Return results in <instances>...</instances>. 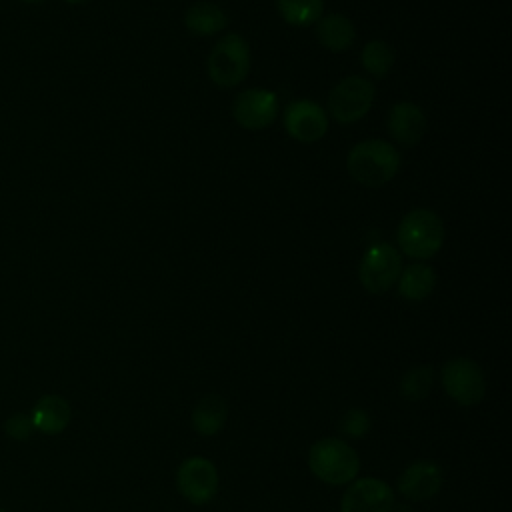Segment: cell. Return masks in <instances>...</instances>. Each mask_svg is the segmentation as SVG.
Masks as SVG:
<instances>
[{
    "instance_id": "obj_26",
    "label": "cell",
    "mask_w": 512,
    "mask_h": 512,
    "mask_svg": "<svg viewBox=\"0 0 512 512\" xmlns=\"http://www.w3.org/2000/svg\"><path fill=\"white\" fill-rule=\"evenodd\" d=\"M0 512H10L8 508H4V506H0Z\"/></svg>"
},
{
    "instance_id": "obj_6",
    "label": "cell",
    "mask_w": 512,
    "mask_h": 512,
    "mask_svg": "<svg viewBox=\"0 0 512 512\" xmlns=\"http://www.w3.org/2000/svg\"><path fill=\"white\" fill-rule=\"evenodd\" d=\"M440 382L444 392L460 406H476L484 400L486 378L472 358H452L442 366Z\"/></svg>"
},
{
    "instance_id": "obj_21",
    "label": "cell",
    "mask_w": 512,
    "mask_h": 512,
    "mask_svg": "<svg viewBox=\"0 0 512 512\" xmlns=\"http://www.w3.org/2000/svg\"><path fill=\"white\" fill-rule=\"evenodd\" d=\"M432 384H434L432 366H428V364L414 366L402 376L400 394L410 402H418V400H424L430 394Z\"/></svg>"
},
{
    "instance_id": "obj_5",
    "label": "cell",
    "mask_w": 512,
    "mask_h": 512,
    "mask_svg": "<svg viewBox=\"0 0 512 512\" xmlns=\"http://www.w3.org/2000/svg\"><path fill=\"white\" fill-rule=\"evenodd\" d=\"M400 272H402V256L388 242L370 244L366 248V252L360 260V268H358L360 284L370 294L388 292L396 284Z\"/></svg>"
},
{
    "instance_id": "obj_12",
    "label": "cell",
    "mask_w": 512,
    "mask_h": 512,
    "mask_svg": "<svg viewBox=\"0 0 512 512\" xmlns=\"http://www.w3.org/2000/svg\"><path fill=\"white\" fill-rule=\"evenodd\" d=\"M442 468L434 460H416L398 476V492L412 502L434 498L442 488Z\"/></svg>"
},
{
    "instance_id": "obj_20",
    "label": "cell",
    "mask_w": 512,
    "mask_h": 512,
    "mask_svg": "<svg viewBox=\"0 0 512 512\" xmlns=\"http://www.w3.org/2000/svg\"><path fill=\"white\" fill-rule=\"evenodd\" d=\"M360 60H362V66L366 72H370L374 78H384L390 72V68L394 66L396 54L388 42L372 40L362 48Z\"/></svg>"
},
{
    "instance_id": "obj_16",
    "label": "cell",
    "mask_w": 512,
    "mask_h": 512,
    "mask_svg": "<svg viewBox=\"0 0 512 512\" xmlns=\"http://www.w3.org/2000/svg\"><path fill=\"white\" fill-rule=\"evenodd\" d=\"M316 38L324 48L332 52H344L352 46L356 30L350 18L342 14H328L316 22Z\"/></svg>"
},
{
    "instance_id": "obj_4",
    "label": "cell",
    "mask_w": 512,
    "mask_h": 512,
    "mask_svg": "<svg viewBox=\"0 0 512 512\" xmlns=\"http://www.w3.org/2000/svg\"><path fill=\"white\" fill-rule=\"evenodd\" d=\"M208 76L220 88L238 86L250 72V46L240 34L220 38L208 56Z\"/></svg>"
},
{
    "instance_id": "obj_22",
    "label": "cell",
    "mask_w": 512,
    "mask_h": 512,
    "mask_svg": "<svg viewBox=\"0 0 512 512\" xmlns=\"http://www.w3.org/2000/svg\"><path fill=\"white\" fill-rule=\"evenodd\" d=\"M340 430L348 438H362L370 430V416L362 408H350L340 420Z\"/></svg>"
},
{
    "instance_id": "obj_8",
    "label": "cell",
    "mask_w": 512,
    "mask_h": 512,
    "mask_svg": "<svg viewBox=\"0 0 512 512\" xmlns=\"http://www.w3.org/2000/svg\"><path fill=\"white\" fill-rule=\"evenodd\" d=\"M176 486L188 502L198 506L208 504L218 492V470L212 460L190 456L178 466Z\"/></svg>"
},
{
    "instance_id": "obj_10",
    "label": "cell",
    "mask_w": 512,
    "mask_h": 512,
    "mask_svg": "<svg viewBox=\"0 0 512 512\" xmlns=\"http://www.w3.org/2000/svg\"><path fill=\"white\" fill-rule=\"evenodd\" d=\"M232 116L246 130L268 128L278 116V96L266 88H248L234 98Z\"/></svg>"
},
{
    "instance_id": "obj_9",
    "label": "cell",
    "mask_w": 512,
    "mask_h": 512,
    "mask_svg": "<svg viewBox=\"0 0 512 512\" xmlns=\"http://www.w3.org/2000/svg\"><path fill=\"white\" fill-rule=\"evenodd\" d=\"M394 490L376 476L354 478L340 500V512H392Z\"/></svg>"
},
{
    "instance_id": "obj_7",
    "label": "cell",
    "mask_w": 512,
    "mask_h": 512,
    "mask_svg": "<svg viewBox=\"0 0 512 512\" xmlns=\"http://www.w3.org/2000/svg\"><path fill=\"white\" fill-rule=\"evenodd\" d=\"M374 96L376 88L368 78L346 76L332 88L328 96V110L340 124H352L368 114Z\"/></svg>"
},
{
    "instance_id": "obj_2",
    "label": "cell",
    "mask_w": 512,
    "mask_h": 512,
    "mask_svg": "<svg viewBox=\"0 0 512 512\" xmlns=\"http://www.w3.org/2000/svg\"><path fill=\"white\" fill-rule=\"evenodd\" d=\"M310 472L330 486L350 484L360 470V458L356 450L342 438H320L308 452Z\"/></svg>"
},
{
    "instance_id": "obj_17",
    "label": "cell",
    "mask_w": 512,
    "mask_h": 512,
    "mask_svg": "<svg viewBox=\"0 0 512 512\" xmlns=\"http://www.w3.org/2000/svg\"><path fill=\"white\" fill-rule=\"evenodd\" d=\"M398 292L410 302H420L428 298L436 286V272L432 266L416 262L402 268L398 276Z\"/></svg>"
},
{
    "instance_id": "obj_11",
    "label": "cell",
    "mask_w": 512,
    "mask_h": 512,
    "mask_svg": "<svg viewBox=\"0 0 512 512\" xmlns=\"http://www.w3.org/2000/svg\"><path fill=\"white\" fill-rule=\"evenodd\" d=\"M286 132L304 144L320 140L328 130V116L314 100H294L284 112Z\"/></svg>"
},
{
    "instance_id": "obj_19",
    "label": "cell",
    "mask_w": 512,
    "mask_h": 512,
    "mask_svg": "<svg viewBox=\"0 0 512 512\" xmlns=\"http://www.w3.org/2000/svg\"><path fill=\"white\" fill-rule=\"evenodd\" d=\"M276 6L286 24L304 28L320 20L324 0H276Z\"/></svg>"
},
{
    "instance_id": "obj_18",
    "label": "cell",
    "mask_w": 512,
    "mask_h": 512,
    "mask_svg": "<svg viewBox=\"0 0 512 512\" xmlns=\"http://www.w3.org/2000/svg\"><path fill=\"white\" fill-rule=\"evenodd\" d=\"M186 28L196 36H214L228 24L226 14L212 2H196L186 10Z\"/></svg>"
},
{
    "instance_id": "obj_25",
    "label": "cell",
    "mask_w": 512,
    "mask_h": 512,
    "mask_svg": "<svg viewBox=\"0 0 512 512\" xmlns=\"http://www.w3.org/2000/svg\"><path fill=\"white\" fill-rule=\"evenodd\" d=\"M20 2H24V4H40L44 0H20Z\"/></svg>"
},
{
    "instance_id": "obj_15",
    "label": "cell",
    "mask_w": 512,
    "mask_h": 512,
    "mask_svg": "<svg viewBox=\"0 0 512 512\" xmlns=\"http://www.w3.org/2000/svg\"><path fill=\"white\" fill-rule=\"evenodd\" d=\"M228 418V402L220 394L202 396L192 410V428L200 436H214L222 430Z\"/></svg>"
},
{
    "instance_id": "obj_13",
    "label": "cell",
    "mask_w": 512,
    "mask_h": 512,
    "mask_svg": "<svg viewBox=\"0 0 512 512\" xmlns=\"http://www.w3.org/2000/svg\"><path fill=\"white\" fill-rule=\"evenodd\" d=\"M388 132L402 146H414L426 132V116L414 102H398L388 114Z\"/></svg>"
},
{
    "instance_id": "obj_23",
    "label": "cell",
    "mask_w": 512,
    "mask_h": 512,
    "mask_svg": "<svg viewBox=\"0 0 512 512\" xmlns=\"http://www.w3.org/2000/svg\"><path fill=\"white\" fill-rule=\"evenodd\" d=\"M4 432H6L8 438H12L16 442H24L36 432V428H34V422H32L30 414L14 412L4 420Z\"/></svg>"
},
{
    "instance_id": "obj_14",
    "label": "cell",
    "mask_w": 512,
    "mask_h": 512,
    "mask_svg": "<svg viewBox=\"0 0 512 512\" xmlns=\"http://www.w3.org/2000/svg\"><path fill=\"white\" fill-rule=\"evenodd\" d=\"M30 418L34 422L36 432L46 436H56L64 432L72 420L70 402L60 394H44L32 406Z\"/></svg>"
},
{
    "instance_id": "obj_1",
    "label": "cell",
    "mask_w": 512,
    "mask_h": 512,
    "mask_svg": "<svg viewBox=\"0 0 512 512\" xmlns=\"http://www.w3.org/2000/svg\"><path fill=\"white\" fill-rule=\"evenodd\" d=\"M346 168L358 184L380 188L396 176L400 168V152L386 140H364L348 152Z\"/></svg>"
},
{
    "instance_id": "obj_24",
    "label": "cell",
    "mask_w": 512,
    "mask_h": 512,
    "mask_svg": "<svg viewBox=\"0 0 512 512\" xmlns=\"http://www.w3.org/2000/svg\"><path fill=\"white\" fill-rule=\"evenodd\" d=\"M64 2H68V4H72V6H78V4H84L86 0H64Z\"/></svg>"
},
{
    "instance_id": "obj_3",
    "label": "cell",
    "mask_w": 512,
    "mask_h": 512,
    "mask_svg": "<svg viewBox=\"0 0 512 512\" xmlns=\"http://www.w3.org/2000/svg\"><path fill=\"white\" fill-rule=\"evenodd\" d=\"M398 246L414 260H428L436 256L444 244V222L442 218L428 210H410L398 224Z\"/></svg>"
}]
</instances>
